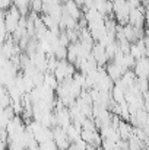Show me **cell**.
I'll list each match as a JSON object with an SVG mask.
<instances>
[{
    "label": "cell",
    "instance_id": "6da1fadb",
    "mask_svg": "<svg viewBox=\"0 0 149 150\" xmlns=\"http://www.w3.org/2000/svg\"><path fill=\"white\" fill-rule=\"evenodd\" d=\"M21 19V13L19 10L12 4L4 13H3V25L6 29V34H13V31L18 28V22Z\"/></svg>",
    "mask_w": 149,
    "mask_h": 150
},
{
    "label": "cell",
    "instance_id": "7a4b0ae2",
    "mask_svg": "<svg viewBox=\"0 0 149 150\" xmlns=\"http://www.w3.org/2000/svg\"><path fill=\"white\" fill-rule=\"evenodd\" d=\"M76 73V69L72 63H69L67 60H58L57 63V67L54 69L53 71V76L56 77V80L60 83L63 82L66 77H72L73 74Z\"/></svg>",
    "mask_w": 149,
    "mask_h": 150
},
{
    "label": "cell",
    "instance_id": "3957f363",
    "mask_svg": "<svg viewBox=\"0 0 149 150\" xmlns=\"http://www.w3.org/2000/svg\"><path fill=\"white\" fill-rule=\"evenodd\" d=\"M145 6H146V3L140 4L138 9H130L129 21H127V23L130 26L143 29V26H145Z\"/></svg>",
    "mask_w": 149,
    "mask_h": 150
},
{
    "label": "cell",
    "instance_id": "277c9868",
    "mask_svg": "<svg viewBox=\"0 0 149 150\" xmlns=\"http://www.w3.org/2000/svg\"><path fill=\"white\" fill-rule=\"evenodd\" d=\"M53 142L56 144V147L58 150H67V147L70 146V142L67 140V136H66V131L61 128V127H53Z\"/></svg>",
    "mask_w": 149,
    "mask_h": 150
},
{
    "label": "cell",
    "instance_id": "5b68a950",
    "mask_svg": "<svg viewBox=\"0 0 149 150\" xmlns=\"http://www.w3.org/2000/svg\"><path fill=\"white\" fill-rule=\"evenodd\" d=\"M133 69H135V76L138 77V79H146L148 77V73H149V61L146 57H143V58H139V60H136L135 61V66H133Z\"/></svg>",
    "mask_w": 149,
    "mask_h": 150
},
{
    "label": "cell",
    "instance_id": "8992f818",
    "mask_svg": "<svg viewBox=\"0 0 149 150\" xmlns=\"http://www.w3.org/2000/svg\"><path fill=\"white\" fill-rule=\"evenodd\" d=\"M63 12H64L66 15H69L72 19H75L76 22L83 16V13H82L81 7H79L73 0H67L66 3H63Z\"/></svg>",
    "mask_w": 149,
    "mask_h": 150
},
{
    "label": "cell",
    "instance_id": "52a82bcc",
    "mask_svg": "<svg viewBox=\"0 0 149 150\" xmlns=\"http://www.w3.org/2000/svg\"><path fill=\"white\" fill-rule=\"evenodd\" d=\"M104 70H105L107 76L113 80V83H114V82H117V80L121 77V74H123L124 71H127V70H123L120 66L114 64L113 61H108V63H107V67H105Z\"/></svg>",
    "mask_w": 149,
    "mask_h": 150
},
{
    "label": "cell",
    "instance_id": "ba28073f",
    "mask_svg": "<svg viewBox=\"0 0 149 150\" xmlns=\"http://www.w3.org/2000/svg\"><path fill=\"white\" fill-rule=\"evenodd\" d=\"M117 133H118V136H120V140L127 142V140L133 136V127L130 125L129 121L120 120V122H118V125H117Z\"/></svg>",
    "mask_w": 149,
    "mask_h": 150
},
{
    "label": "cell",
    "instance_id": "9c48e42d",
    "mask_svg": "<svg viewBox=\"0 0 149 150\" xmlns=\"http://www.w3.org/2000/svg\"><path fill=\"white\" fill-rule=\"evenodd\" d=\"M64 131H66L67 140H69L70 143H75L76 140H79V139H81V131H78V130H76V128L72 125V124H70V125H69V127H67Z\"/></svg>",
    "mask_w": 149,
    "mask_h": 150
},
{
    "label": "cell",
    "instance_id": "30bf717a",
    "mask_svg": "<svg viewBox=\"0 0 149 150\" xmlns=\"http://www.w3.org/2000/svg\"><path fill=\"white\" fill-rule=\"evenodd\" d=\"M44 85H47L50 89L56 91V88H57L58 82L56 80V77L53 76V73H44Z\"/></svg>",
    "mask_w": 149,
    "mask_h": 150
},
{
    "label": "cell",
    "instance_id": "8fae6325",
    "mask_svg": "<svg viewBox=\"0 0 149 150\" xmlns=\"http://www.w3.org/2000/svg\"><path fill=\"white\" fill-rule=\"evenodd\" d=\"M135 85H136V88L139 89V92H140L142 95H146V93H148V82H146V79H138V77H136Z\"/></svg>",
    "mask_w": 149,
    "mask_h": 150
},
{
    "label": "cell",
    "instance_id": "7c38bea8",
    "mask_svg": "<svg viewBox=\"0 0 149 150\" xmlns=\"http://www.w3.org/2000/svg\"><path fill=\"white\" fill-rule=\"evenodd\" d=\"M3 109H4V108H3V106L0 105V115H1V112H3Z\"/></svg>",
    "mask_w": 149,
    "mask_h": 150
}]
</instances>
